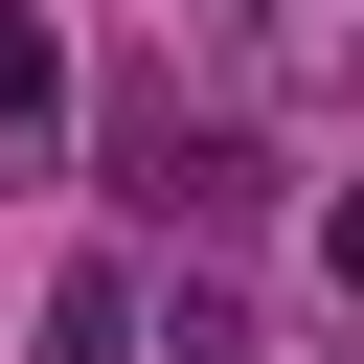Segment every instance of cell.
I'll list each match as a JSON object with an SVG mask.
<instances>
[{
	"instance_id": "7a4b0ae2",
	"label": "cell",
	"mask_w": 364,
	"mask_h": 364,
	"mask_svg": "<svg viewBox=\"0 0 364 364\" xmlns=\"http://www.w3.org/2000/svg\"><path fill=\"white\" fill-rule=\"evenodd\" d=\"M23 159H68V23L46 0H0V182Z\"/></svg>"
},
{
	"instance_id": "3957f363",
	"label": "cell",
	"mask_w": 364,
	"mask_h": 364,
	"mask_svg": "<svg viewBox=\"0 0 364 364\" xmlns=\"http://www.w3.org/2000/svg\"><path fill=\"white\" fill-rule=\"evenodd\" d=\"M114 205H228V136H182V91L114 114Z\"/></svg>"
},
{
	"instance_id": "5b68a950",
	"label": "cell",
	"mask_w": 364,
	"mask_h": 364,
	"mask_svg": "<svg viewBox=\"0 0 364 364\" xmlns=\"http://www.w3.org/2000/svg\"><path fill=\"white\" fill-rule=\"evenodd\" d=\"M318 273H341V296H364V205H318Z\"/></svg>"
},
{
	"instance_id": "6da1fadb",
	"label": "cell",
	"mask_w": 364,
	"mask_h": 364,
	"mask_svg": "<svg viewBox=\"0 0 364 364\" xmlns=\"http://www.w3.org/2000/svg\"><path fill=\"white\" fill-rule=\"evenodd\" d=\"M182 46H205L250 114H341V91H364V0H182Z\"/></svg>"
},
{
	"instance_id": "277c9868",
	"label": "cell",
	"mask_w": 364,
	"mask_h": 364,
	"mask_svg": "<svg viewBox=\"0 0 364 364\" xmlns=\"http://www.w3.org/2000/svg\"><path fill=\"white\" fill-rule=\"evenodd\" d=\"M136 341H159V296H136V273H114V250H91V273H68V296H46V364H136Z\"/></svg>"
}]
</instances>
